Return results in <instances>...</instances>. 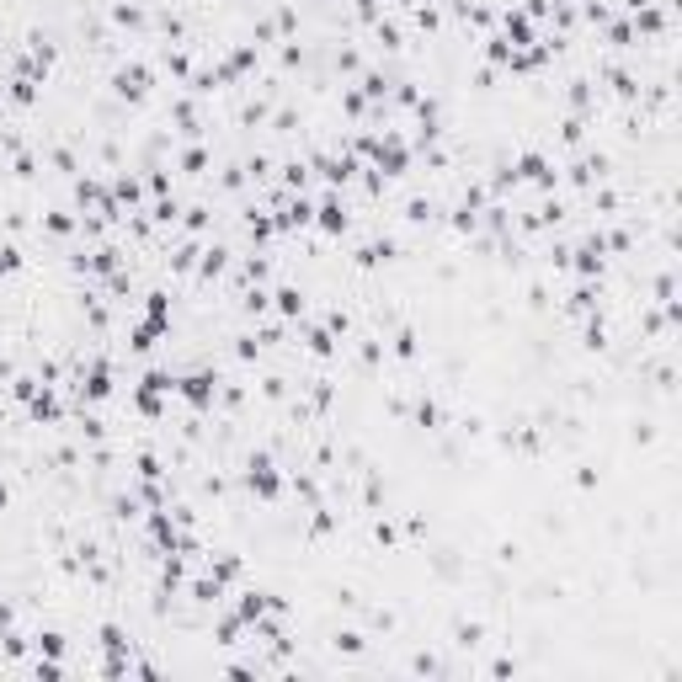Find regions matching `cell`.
Returning <instances> with one entry per match:
<instances>
[{
	"instance_id": "cell-1",
	"label": "cell",
	"mask_w": 682,
	"mask_h": 682,
	"mask_svg": "<svg viewBox=\"0 0 682 682\" xmlns=\"http://www.w3.org/2000/svg\"><path fill=\"white\" fill-rule=\"evenodd\" d=\"M0 506H6V486H0Z\"/></svg>"
}]
</instances>
